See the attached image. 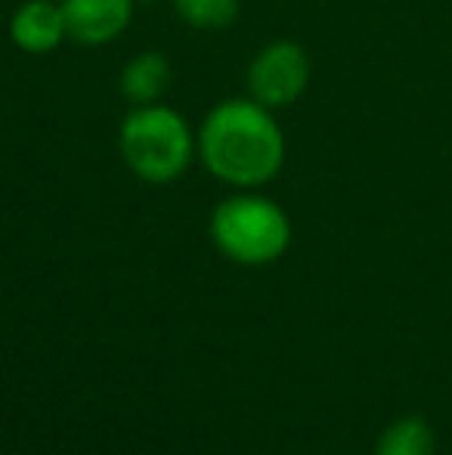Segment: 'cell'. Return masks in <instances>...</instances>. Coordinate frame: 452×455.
I'll use <instances>...</instances> for the list:
<instances>
[{"label": "cell", "instance_id": "3", "mask_svg": "<svg viewBox=\"0 0 452 455\" xmlns=\"http://www.w3.org/2000/svg\"><path fill=\"white\" fill-rule=\"evenodd\" d=\"M211 239L235 264L260 267L289 248L291 220L264 196H233L214 208Z\"/></svg>", "mask_w": 452, "mask_h": 455}, {"label": "cell", "instance_id": "2", "mask_svg": "<svg viewBox=\"0 0 452 455\" xmlns=\"http://www.w3.org/2000/svg\"><path fill=\"white\" fill-rule=\"evenodd\" d=\"M121 156L146 183H170L193 164L195 137L180 112L168 106H137L121 124Z\"/></svg>", "mask_w": 452, "mask_h": 455}, {"label": "cell", "instance_id": "7", "mask_svg": "<svg viewBox=\"0 0 452 455\" xmlns=\"http://www.w3.org/2000/svg\"><path fill=\"white\" fill-rule=\"evenodd\" d=\"M170 87V62L162 53H139L121 72V93L133 106H152L158 102Z\"/></svg>", "mask_w": 452, "mask_h": 455}, {"label": "cell", "instance_id": "1", "mask_svg": "<svg viewBox=\"0 0 452 455\" xmlns=\"http://www.w3.org/2000/svg\"><path fill=\"white\" fill-rule=\"evenodd\" d=\"M199 156L218 180L233 186H264L285 162V137L273 108L254 100H224L199 127Z\"/></svg>", "mask_w": 452, "mask_h": 455}, {"label": "cell", "instance_id": "4", "mask_svg": "<svg viewBox=\"0 0 452 455\" xmlns=\"http://www.w3.org/2000/svg\"><path fill=\"white\" fill-rule=\"evenodd\" d=\"M310 84V56L295 41H273L248 66V93L266 108H285Z\"/></svg>", "mask_w": 452, "mask_h": 455}, {"label": "cell", "instance_id": "5", "mask_svg": "<svg viewBox=\"0 0 452 455\" xmlns=\"http://www.w3.org/2000/svg\"><path fill=\"white\" fill-rule=\"evenodd\" d=\"M62 16L72 41L99 47L131 25L133 0H62Z\"/></svg>", "mask_w": 452, "mask_h": 455}, {"label": "cell", "instance_id": "6", "mask_svg": "<svg viewBox=\"0 0 452 455\" xmlns=\"http://www.w3.org/2000/svg\"><path fill=\"white\" fill-rule=\"evenodd\" d=\"M10 37L25 53H50L68 37L62 4L53 0H25L10 19Z\"/></svg>", "mask_w": 452, "mask_h": 455}, {"label": "cell", "instance_id": "9", "mask_svg": "<svg viewBox=\"0 0 452 455\" xmlns=\"http://www.w3.org/2000/svg\"><path fill=\"white\" fill-rule=\"evenodd\" d=\"M177 16L202 31L229 28L239 19V0H174Z\"/></svg>", "mask_w": 452, "mask_h": 455}, {"label": "cell", "instance_id": "8", "mask_svg": "<svg viewBox=\"0 0 452 455\" xmlns=\"http://www.w3.org/2000/svg\"><path fill=\"white\" fill-rule=\"evenodd\" d=\"M375 455H434V431L422 419H400L381 434Z\"/></svg>", "mask_w": 452, "mask_h": 455}]
</instances>
